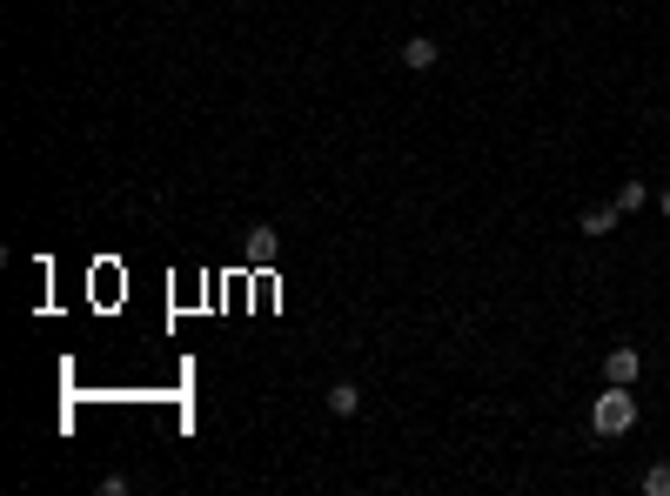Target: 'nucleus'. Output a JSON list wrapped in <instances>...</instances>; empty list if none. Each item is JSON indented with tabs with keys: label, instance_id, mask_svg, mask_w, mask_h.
I'll use <instances>...</instances> for the list:
<instances>
[{
	"label": "nucleus",
	"instance_id": "obj_1",
	"mask_svg": "<svg viewBox=\"0 0 670 496\" xmlns=\"http://www.w3.org/2000/svg\"><path fill=\"white\" fill-rule=\"evenodd\" d=\"M590 423H597V436H630V429H637V396H630V383L603 389L597 409H590Z\"/></svg>",
	"mask_w": 670,
	"mask_h": 496
},
{
	"label": "nucleus",
	"instance_id": "obj_2",
	"mask_svg": "<svg viewBox=\"0 0 670 496\" xmlns=\"http://www.w3.org/2000/svg\"><path fill=\"white\" fill-rule=\"evenodd\" d=\"M436 61H443V47L429 41V34H409V41H402V68L409 74H429Z\"/></svg>",
	"mask_w": 670,
	"mask_h": 496
},
{
	"label": "nucleus",
	"instance_id": "obj_3",
	"mask_svg": "<svg viewBox=\"0 0 670 496\" xmlns=\"http://www.w3.org/2000/svg\"><path fill=\"white\" fill-rule=\"evenodd\" d=\"M603 376H610V383H637V376H644V356H637V349H610V356H603Z\"/></svg>",
	"mask_w": 670,
	"mask_h": 496
},
{
	"label": "nucleus",
	"instance_id": "obj_4",
	"mask_svg": "<svg viewBox=\"0 0 670 496\" xmlns=\"http://www.w3.org/2000/svg\"><path fill=\"white\" fill-rule=\"evenodd\" d=\"M275 255H282V242H275V228H248V262H255V269H268V262H275Z\"/></svg>",
	"mask_w": 670,
	"mask_h": 496
},
{
	"label": "nucleus",
	"instance_id": "obj_5",
	"mask_svg": "<svg viewBox=\"0 0 670 496\" xmlns=\"http://www.w3.org/2000/svg\"><path fill=\"white\" fill-rule=\"evenodd\" d=\"M329 409H335V416H356V409H362V389L356 383H335L329 389Z\"/></svg>",
	"mask_w": 670,
	"mask_h": 496
},
{
	"label": "nucleus",
	"instance_id": "obj_6",
	"mask_svg": "<svg viewBox=\"0 0 670 496\" xmlns=\"http://www.w3.org/2000/svg\"><path fill=\"white\" fill-rule=\"evenodd\" d=\"M644 202H650V188H644V181H624V188H617V215H637Z\"/></svg>",
	"mask_w": 670,
	"mask_h": 496
},
{
	"label": "nucleus",
	"instance_id": "obj_7",
	"mask_svg": "<svg viewBox=\"0 0 670 496\" xmlns=\"http://www.w3.org/2000/svg\"><path fill=\"white\" fill-rule=\"evenodd\" d=\"M610 228H617V202H610V208H590V215H583V235H610Z\"/></svg>",
	"mask_w": 670,
	"mask_h": 496
},
{
	"label": "nucleus",
	"instance_id": "obj_8",
	"mask_svg": "<svg viewBox=\"0 0 670 496\" xmlns=\"http://www.w3.org/2000/svg\"><path fill=\"white\" fill-rule=\"evenodd\" d=\"M644 496H670V463H650L644 470Z\"/></svg>",
	"mask_w": 670,
	"mask_h": 496
},
{
	"label": "nucleus",
	"instance_id": "obj_9",
	"mask_svg": "<svg viewBox=\"0 0 670 496\" xmlns=\"http://www.w3.org/2000/svg\"><path fill=\"white\" fill-rule=\"evenodd\" d=\"M657 208H664V215H670V188H664V195H657Z\"/></svg>",
	"mask_w": 670,
	"mask_h": 496
}]
</instances>
